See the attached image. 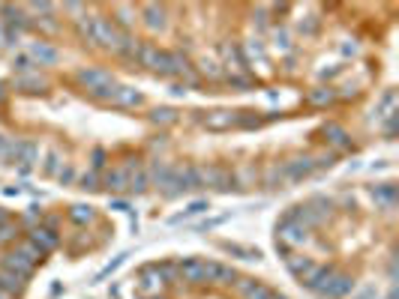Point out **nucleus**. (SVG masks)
<instances>
[{"mask_svg": "<svg viewBox=\"0 0 399 299\" xmlns=\"http://www.w3.org/2000/svg\"><path fill=\"white\" fill-rule=\"evenodd\" d=\"M144 21H147V27L151 30H162L165 27V10L162 6H144Z\"/></svg>", "mask_w": 399, "mask_h": 299, "instance_id": "obj_12", "label": "nucleus"}, {"mask_svg": "<svg viewBox=\"0 0 399 299\" xmlns=\"http://www.w3.org/2000/svg\"><path fill=\"white\" fill-rule=\"evenodd\" d=\"M237 290L244 294V299H270V296H273V290H270V287L259 285V281H249V278L240 281Z\"/></svg>", "mask_w": 399, "mask_h": 299, "instance_id": "obj_8", "label": "nucleus"}, {"mask_svg": "<svg viewBox=\"0 0 399 299\" xmlns=\"http://www.w3.org/2000/svg\"><path fill=\"white\" fill-rule=\"evenodd\" d=\"M310 239V230L303 228V224H297L294 219H285L277 228V243H282V246H301V243H306Z\"/></svg>", "mask_w": 399, "mask_h": 299, "instance_id": "obj_2", "label": "nucleus"}, {"mask_svg": "<svg viewBox=\"0 0 399 299\" xmlns=\"http://www.w3.org/2000/svg\"><path fill=\"white\" fill-rule=\"evenodd\" d=\"M6 222H10V215H6V210L0 206V224H6Z\"/></svg>", "mask_w": 399, "mask_h": 299, "instance_id": "obj_24", "label": "nucleus"}, {"mask_svg": "<svg viewBox=\"0 0 399 299\" xmlns=\"http://www.w3.org/2000/svg\"><path fill=\"white\" fill-rule=\"evenodd\" d=\"M19 87H39V90H43L45 81L39 78V75H21V78H19Z\"/></svg>", "mask_w": 399, "mask_h": 299, "instance_id": "obj_21", "label": "nucleus"}, {"mask_svg": "<svg viewBox=\"0 0 399 299\" xmlns=\"http://www.w3.org/2000/svg\"><path fill=\"white\" fill-rule=\"evenodd\" d=\"M114 15H118V27H129L132 24V15H136V6H114Z\"/></svg>", "mask_w": 399, "mask_h": 299, "instance_id": "obj_15", "label": "nucleus"}, {"mask_svg": "<svg viewBox=\"0 0 399 299\" xmlns=\"http://www.w3.org/2000/svg\"><path fill=\"white\" fill-rule=\"evenodd\" d=\"M270 299H285V296H277V294H273V296H270Z\"/></svg>", "mask_w": 399, "mask_h": 299, "instance_id": "obj_25", "label": "nucleus"}, {"mask_svg": "<svg viewBox=\"0 0 399 299\" xmlns=\"http://www.w3.org/2000/svg\"><path fill=\"white\" fill-rule=\"evenodd\" d=\"M211 129H226V126H237V114H231V111H216L213 117H207L204 120Z\"/></svg>", "mask_w": 399, "mask_h": 299, "instance_id": "obj_13", "label": "nucleus"}, {"mask_svg": "<svg viewBox=\"0 0 399 299\" xmlns=\"http://www.w3.org/2000/svg\"><path fill=\"white\" fill-rule=\"evenodd\" d=\"M334 102V90H312L310 93V105H330Z\"/></svg>", "mask_w": 399, "mask_h": 299, "instance_id": "obj_16", "label": "nucleus"}, {"mask_svg": "<svg viewBox=\"0 0 399 299\" xmlns=\"http://www.w3.org/2000/svg\"><path fill=\"white\" fill-rule=\"evenodd\" d=\"M114 108H138L141 105V93H136L132 87H118V93L111 96Z\"/></svg>", "mask_w": 399, "mask_h": 299, "instance_id": "obj_9", "label": "nucleus"}, {"mask_svg": "<svg viewBox=\"0 0 399 299\" xmlns=\"http://www.w3.org/2000/svg\"><path fill=\"white\" fill-rule=\"evenodd\" d=\"M352 287H354V281L348 278V276H330V278L321 285L319 294H321V296H327V299H339V296L352 294Z\"/></svg>", "mask_w": 399, "mask_h": 299, "instance_id": "obj_6", "label": "nucleus"}, {"mask_svg": "<svg viewBox=\"0 0 399 299\" xmlns=\"http://www.w3.org/2000/svg\"><path fill=\"white\" fill-rule=\"evenodd\" d=\"M30 57L36 60L39 66H52V63H57V48L54 45H48V43H30Z\"/></svg>", "mask_w": 399, "mask_h": 299, "instance_id": "obj_7", "label": "nucleus"}, {"mask_svg": "<svg viewBox=\"0 0 399 299\" xmlns=\"http://www.w3.org/2000/svg\"><path fill=\"white\" fill-rule=\"evenodd\" d=\"M28 239H30V243L36 246L43 254H48L52 248H57V243H61V237H57L54 228H33L30 234H28Z\"/></svg>", "mask_w": 399, "mask_h": 299, "instance_id": "obj_5", "label": "nucleus"}, {"mask_svg": "<svg viewBox=\"0 0 399 299\" xmlns=\"http://www.w3.org/2000/svg\"><path fill=\"white\" fill-rule=\"evenodd\" d=\"M69 219H72V222H78V224H85V222H90V219H94V213H90L87 206H72Z\"/></svg>", "mask_w": 399, "mask_h": 299, "instance_id": "obj_20", "label": "nucleus"}, {"mask_svg": "<svg viewBox=\"0 0 399 299\" xmlns=\"http://www.w3.org/2000/svg\"><path fill=\"white\" fill-rule=\"evenodd\" d=\"M324 135H327V141H330V144H334V147H339V150L352 147V141H348L345 129H343V126H336V123H330V126H324Z\"/></svg>", "mask_w": 399, "mask_h": 299, "instance_id": "obj_11", "label": "nucleus"}, {"mask_svg": "<svg viewBox=\"0 0 399 299\" xmlns=\"http://www.w3.org/2000/svg\"><path fill=\"white\" fill-rule=\"evenodd\" d=\"M6 156L15 162H21V165H33L39 156V147L33 144V141H10V153Z\"/></svg>", "mask_w": 399, "mask_h": 299, "instance_id": "obj_4", "label": "nucleus"}, {"mask_svg": "<svg viewBox=\"0 0 399 299\" xmlns=\"http://www.w3.org/2000/svg\"><path fill=\"white\" fill-rule=\"evenodd\" d=\"M81 182H85V189H96V177H94V174H90V177H85Z\"/></svg>", "mask_w": 399, "mask_h": 299, "instance_id": "obj_23", "label": "nucleus"}, {"mask_svg": "<svg viewBox=\"0 0 399 299\" xmlns=\"http://www.w3.org/2000/svg\"><path fill=\"white\" fill-rule=\"evenodd\" d=\"M103 159H105V153H103V150H96V153H94V168H103Z\"/></svg>", "mask_w": 399, "mask_h": 299, "instance_id": "obj_22", "label": "nucleus"}, {"mask_svg": "<svg viewBox=\"0 0 399 299\" xmlns=\"http://www.w3.org/2000/svg\"><path fill=\"white\" fill-rule=\"evenodd\" d=\"M0 267H3L6 272H15L19 278H30L33 270H36V261H33L24 248H15V252H6L3 257H0Z\"/></svg>", "mask_w": 399, "mask_h": 299, "instance_id": "obj_1", "label": "nucleus"}, {"mask_svg": "<svg viewBox=\"0 0 399 299\" xmlns=\"http://www.w3.org/2000/svg\"><path fill=\"white\" fill-rule=\"evenodd\" d=\"M151 120L153 123H174V120H177V114H174L171 108H156V111L151 114Z\"/></svg>", "mask_w": 399, "mask_h": 299, "instance_id": "obj_18", "label": "nucleus"}, {"mask_svg": "<svg viewBox=\"0 0 399 299\" xmlns=\"http://www.w3.org/2000/svg\"><path fill=\"white\" fill-rule=\"evenodd\" d=\"M103 182H105V189H114V192H118V189H127V182H129V168H114V171H108Z\"/></svg>", "mask_w": 399, "mask_h": 299, "instance_id": "obj_10", "label": "nucleus"}, {"mask_svg": "<svg viewBox=\"0 0 399 299\" xmlns=\"http://www.w3.org/2000/svg\"><path fill=\"white\" fill-rule=\"evenodd\" d=\"M315 168V162L312 159H294V162H285V174L288 177H306V174H310Z\"/></svg>", "mask_w": 399, "mask_h": 299, "instance_id": "obj_14", "label": "nucleus"}, {"mask_svg": "<svg viewBox=\"0 0 399 299\" xmlns=\"http://www.w3.org/2000/svg\"><path fill=\"white\" fill-rule=\"evenodd\" d=\"M393 186H390V182H385V186H376V189H372V198H381V201H385V204H390V201H393Z\"/></svg>", "mask_w": 399, "mask_h": 299, "instance_id": "obj_19", "label": "nucleus"}, {"mask_svg": "<svg viewBox=\"0 0 399 299\" xmlns=\"http://www.w3.org/2000/svg\"><path fill=\"white\" fill-rule=\"evenodd\" d=\"M76 81H78L81 87H87L90 93H94V90H99V87L114 84L111 75H108L105 69H81V72H76Z\"/></svg>", "mask_w": 399, "mask_h": 299, "instance_id": "obj_3", "label": "nucleus"}, {"mask_svg": "<svg viewBox=\"0 0 399 299\" xmlns=\"http://www.w3.org/2000/svg\"><path fill=\"white\" fill-rule=\"evenodd\" d=\"M19 237V228H15L12 222H6V224H0V246H6V243H12V239Z\"/></svg>", "mask_w": 399, "mask_h": 299, "instance_id": "obj_17", "label": "nucleus"}]
</instances>
